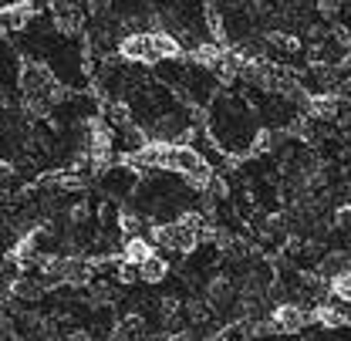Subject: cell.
I'll use <instances>...</instances> for the list:
<instances>
[{"mask_svg":"<svg viewBox=\"0 0 351 341\" xmlns=\"http://www.w3.org/2000/svg\"><path fill=\"white\" fill-rule=\"evenodd\" d=\"M149 41L156 47L159 61H179V58H182V41H179L176 34H169V31H152Z\"/></svg>","mask_w":351,"mask_h":341,"instance_id":"cell-6","label":"cell"},{"mask_svg":"<svg viewBox=\"0 0 351 341\" xmlns=\"http://www.w3.org/2000/svg\"><path fill=\"white\" fill-rule=\"evenodd\" d=\"M341 3H345V0H317V14H324V17H335V14L341 10Z\"/></svg>","mask_w":351,"mask_h":341,"instance_id":"cell-18","label":"cell"},{"mask_svg":"<svg viewBox=\"0 0 351 341\" xmlns=\"http://www.w3.org/2000/svg\"><path fill=\"white\" fill-rule=\"evenodd\" d=\"M119 54H122V61H132V64H156L159 61L149 34H125L119 41Z\"/></svg>","mask_w":351,"mask_h":341,"instance_id":"cell-3","label":"cell"},{"mask_svg":"<svg viewBox=\"0 0 351 341\" xmlns=\"http://www.w3.org/2000/svg\"><path fill=\"white\" fill-rule=\"evenodd\" d=\"M307 112L314 115V119H338V112H341V98L338 95H311L307 98Z\"/></svg>","mask_w":351,"mask_h":341,"instance_id":"cell-7","label":"cell"},{"mask_svg":"<svg viewBox=\"0 0 351 341\" xmlns=\"http://www.w3.org/2000/svg\"><path fill=\"white\" fill-rule=\"evenodd\" d=\"M267 44H274V51H280V54H298L301 51V41L294 34H284V31H270Z\"/></svg>","mask_w":351,"mask_h":341,"instance_id":"cell-11","label":"cell"},{"mask_svg":"<svg viewBox=\"0 0 351 341\" xmlns=\"http://www.w3.org/2000/svg\"><path fill=\"white\" fill-rule=\"evenodd\" d=\"M47 10L54 14V21L58 17H78V14H85L82 10V0H47Z\"/></svg>","mask_w":351,"mask_h":341,"instance_id":"cell-13","label":"cell"},{"mask_svg":"<svg viewBox=\"0 0 351 341\" xmlns=\"http://www.w3.org/2000/svg\"><path fill=\"white\" fill-rule=\"evenodd\" d=\"M17 88H21V95L24 98H38V102H47V105H61L64 102V85L58 82V75L41 64V61H34V58H27V61H21V71H17Z\"/></svg>","mask_w":351,"mask_h":341,"instance_id":"cell-1","label":"cell"},{"mask_svg":"<svg viewBox=\"0 0 351 341\" xmlns=\"http://www.w3.org/2000/svg\"><path fill=\"white\" fill-rule=\"evenodd\" d=\"M277 145V135L274 128H254V139H250V156H270Z\"/></svg>","mask_w":351,"mask_h":341,"instance_id":"cell-10","label":"cell"},{"mask_svg":"<svg viewBox=\"0 0 351 341\" xmlns=\"http://www.w3.org/2000/svg\"><path fill=\"white\" fill-rule=\"evenodd\" d=\"M304 321H307V314L298 304H277L270 311V325L277 331H304Z\"/></svg>","mask_w":351,"mask_h":341,"instance_id":"cell-4","label":"cell"},{"mask_svg":"<svg viewBox=\"0 0 351 341\" xmlns=\"http://www.w3.org/2000/svg\"><path fill=\"white\" fill-rule=\"evenodd\" d=\"M152 254H156V244L149 237H142V233H135V237H129L122 244V260H132V263H142V260H149Z\"/></svg>","mask_w":351,"mask_h":341,"instance_id":"cell-9","label":"cell"},{"mask_svg":"<svg viewBox=\"0 0 351 341\" xmlns=\"http://www.w3.org/2000/svg\"><path fill=\"white\" fill-rule=\"evenodd\" d=\"M108 119H112V128H129L132 126V108L129 102H122V98H115L112 105H108Z\"/></svg>","mask_w":351,"mask_h":341,"instance_id":"cell-12","label":"cell"},{"mask_svg":"<svg viewBox=\"0 0 351 341\" xmlns=\"http://www.w3.org/2000/svg\"><path fill=\"white\" fill-rule=\"evenodd\" d=\"M115 281H119V284H125V287H132V284L138 281V263H132V260H122V257H119Z\"/></svg>","mask_w":351,"mask_h":341,"instance_id":"cell-15","label":"cell"},{"mask_svg":"<svg viewBox=\"0 0 351 341\" xmlns=\"http://www.w3.org/2000/svg\"><path fill=\"white\" fill-rule=\"evenodd\" d=\"M169 277V260L159 254H152L149 260H142L138 263V281H145V284H162Z\"/></svg>","mask_w":351,"mask_h":341,"instance_id":"cell-8","label":"cell"},{"mask_svg":"<svg viewBox=\"0 0 351 341\" xmlns=\"http://www.w3.org/2000/svg\"><path fill=\"white\" fill-rule=\"evenodd\" d=\"M14 183H17V172H14V166H10L3 156H0V193H3V189H10Z\"/></svg>","mask_w":351,"mask_h":341,"instance_id":"cell-17","label":"cell"},{"mask_svg":"<svg viewBox=\"0 0 351 341\" xmlns=\"http://www.w3.org/2000/svg\"><path fill=\"white\" fill-rule=\"evenodd\" d=\"M115 223H119L122 237H135V233H142V226H145V220H142L138 213H129V210H122Z\"/></svg>","mask_w":351,"mask_h":341,"instance_id":"cell-14","label":"cell"},{"mask_svg":"<svg viewBox=\"0 0 351 341\" xmlns=\"http://www.w3.org/2000/svg\"><path fill=\"white\" fill-rule=\"evenodd\" d=\"M135 183H138V169L129 166L125 159H122V166H112V169L101 172V189H105L112 200L132 196V193H135Z\"/></svg>","mask_w":351,"mask_h":341,"instance_id":"cell-2","label":"cell"},{"mask_svg":"<svg viewBox=\"0 0 351 341\" xmlns=\"http://www.w3.org/2000/svg\"><path fill=\"white\" fill-rule=\"evenodd\" d=\"M108 7H112V0H88V10H91L95 17H105Z\"/></svg>","mask_w":351,"mask_h":341,"instance_id":"cell-19","label":"cell"},{"mask_svg":"<svg viewBox=\"0 0 351 341\" xmlns=\"http://www.w3.org/2000/svg\"><path fill=\"white\" fill-rule=\"evenodd\" d=\"M206 304H210V307H217L219 314H230V307L237 304V287L230 284V277H217V281H210V287H206Z\"/></svg>","mask_w":351,"mask_h":341,"instance_id":"cell-5","label":"cell"},{"mask_svg":"<svg viewBox=\"0 0 351 341\" xmlns=\"http://www.w3.org/2000/svg\"><path fill=\"white\" fill-rule=\"evenodd\" d=\"M88 216H91V207H88L85 200H78V203H71V207H68V223H75V226L88 223Z\"/></svg>","mask_w":351,"mask_h":341,"instance_id":"cell-16","label":"cell"}]
</instances>
